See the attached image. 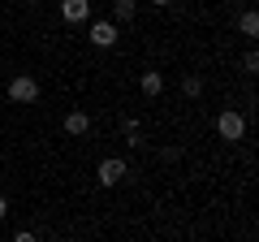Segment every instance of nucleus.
Here are the masks:
<instances>
[{"label": "nucleus", "instance_id": "8", "mask_svg": "<svg viewBox=\"0 0 259 242\" xmlns=\"http://www.w3.org/2000/svg\"><path fill=\"white\" fill-rule=\"evenodd\" d=\"M134 13H139V5H134V0H112V22H134Z\"/></svg>", "mask_w": 259, "mask_h": 242}, {"label": "nucleus", "instance_id": "5", "mask_svg": "<svg viewBox=\"0 0 259 242\" xmlns=\"http://www.w3.org/2000/svg\"><path fill=\"white\" fill-rule=\"evenodd\" d=\"M87 39H91L95 48H112V44H117V22H112V18H95Z\"/></svg>", "mask_w": 259, "mask_h": 242}, {"label": "nucleus", "instance_id": "7", "mask_svg": "<svg viewBox=\"0 0 259 242\" xmlns=\"http://www.w3.org/2000/svg\"><path fill=\"white\" fill-rule=\"evenodd\" d=\"M87 130H91V117H87L82 108H74L69 117H65V134H69V139H82Z\"/></svg>", "mask_w": 259, "mask_h": 242}, {"label": "nucleus", "instance_id": "10", "mask_svg": "<svg viewBox=\"0 0 259 242\" xmlns=\"http://www.w3.org/2000/svg\"><path fill=\"white\" fill-rule=\"evenodd\" d=\"M182 95H186V100H199V95H203V78H199V74H186L182 78Z\"/></svg>", "mask_w": 259, "mask_h": 242}, {"label": "nucleus", "instance_id": "2", "mask_svg": "<svg viewBox=\"0 0 259 242\" xmlns=\"http://www.w3.org/2000/svg\"><path fill=\"white\" fill-rule=\"evenodd\" d=\"M125 177H130V165L121 156H108V160L95 165V182H100V186H121Z\"/></svg>", "mask_w": 259, "mask_h": 242}, {"label": "nucleus", "instance_id": "1", "mask_svg": "<svg viewBox=\"0 0 259 242\" xmlns=\"http://www.w3.org/2000/svg\"><path fill=\"white\" fill-rule=\"evenodd\" d=\"M216 134H221L225 143H242V139H246V117H242L238 108H221V117H216Z\"/></svg>", "mask_w": 259, "mask_h": 242}, {"label": "nucleus", "instance_id": "14", "mask_svg": "<svg viewBox=\"0 0 259 242\" xmlns=\"http://www.w3.org/2000/svg\"><path fill=\"white\" fill-rule=\"evenodd\" d=\"M151 5H160V9H164V5H173V0H151Z\"/></svg>", "mask_w": 259, "mask_h": 242}, {"label": "nucleus", "instance_id": "3", "mask_svg": "<svg viewBox=\"0 0 259 242\" xmlns=\"http://www.w3.org/2000/svg\"><path fill=\"white\" fill-rule=\"evenodd\" d=\"M9 100L13 104H35L39 100V78L35 74H13L9 78Z\"/></svg>", "mask_w": 259, "mask_h": 242}, {"label": "nucleus", "instance_id": "4", "mask_svg": "<svg viewBox=\"0 0 259 242\" xmlns=\"http://www.w3.org/2000/svg\"><path fill=\"white\" fill-rule=\"evenodd\" d=\"M61 22H65V26H82V22H91V0H61Z\"/></svg>", "mask_w": 259, "mask_h": 242}, {"label": "nucleus", "instance_id": "15", "mask_svg": "<svg viewBox=\"0 0 259 242\" xmlns=\"http://www.w3.org/2000/svg\"><path fill=\"white\" fill-rule=\"evenodd\" d=\"M26 5H39V0H26Z\"/></svg>", "mask_w": 259, "mask_h": 242}, {"label": "nucleus", "instance_id": "6", "mask_svg": "<svg viewBox=\"0 0 259 242\" xmlns=\"http://www.w3.org/2000/svg\"><path fill=\"white\" fill-rule=\"evenodd\" d=\"M139 91L156 100V95L164 91V74H160V69H143V74H139Z\"/></svg>", "mask_w": 259, "mask_h": 242}, {"label": "nucleus", "instance_id": "9", "mask_svg": "<svg viewBox=\"0 0 259 242\" xmlns=\"http://www.w3.org/2000/svg\"><path fill=\"white\" fill-rule=\"evenodd\" d=\"M238 30H242L246 39H255V35H259V13H255V9H246V13L238 18Z\"/></svg>", "mask_w": 259, "mask_h": 242}, {"label": "nucleus", "instance_id": "12", "mask_svg": "<svg viewBox=\"0 0 259 242\" xmlns=\"http://www.w3.org/2000/svg\"><path fill=\"white\" fill-rule=\"evenodd\" d=\"M242 69H246V74H255V69H259V52H246V56H242Z\"/></svg>", "mask_w": 259, "mask_h": 242}, {"label": "nucleus", "instance_id": "13", "mask_svg": "<svg viewBox=\"0 0 259 242\" xmlns=\"http://www.w3.org/2000/svg\"><path fill=\"white\" fill-rule=\"evenodd\" d=\"M5 216H9V199L0 195V221H5Z\"/></svg>", "mask_w": 259, "mask_h": 242}, {"label": "nucleus", "instance_id": "11", "mask_svg": "<svg viewBox=\"0 0 259 242\" xmlns=\"http://www.w3.org/2000/svg\"><path fill=\"white\" fill-rule=\"evenodd\" d=\"M121 130H125V139H130V147H139V143H143V126H139V121H134V117H130L125 126H121Z\"/></svg>", "mask_w": 259, "mask_h": 242}]
</instances>
